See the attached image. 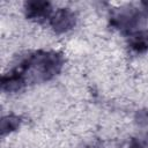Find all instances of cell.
<instances>
[{
    "label": "cell",
    "instance_id": "obj_1",
    "mask_svg": "<svg viewBox=\"0 0 148 148\" xmlns=\"http://www.w3.org/2000/svg\"><path fill=\"white\" fill-rule=\"evenodd\" d=\"M64 56L58 51L39 50L29 53L14 68L1 77L3 92L14 94L35 83L47 82L54 79L62 69Z\"/></svg>",
    "mask_w": 148,
    "mask_h": 148
},
{
    "label": "cell",
    "instance_id": "obj_2",
    "mask_svg": "<svg viewBox=\"0 0 148 148\" xmlns=\"http://www.w3.org/2000/svg\"><path fill=\"white\" fill-rule=\"evenodd\" d=\"M147 13L148 12L145 8L140 9L130 5L124 6L111 14L110 25L125 35L132 36L138 32V28H140L145 22Z\"/></svg>",
    "mask_w": 148,
    "mask_h": 148
},
{
    "label": "cell",
    "instance_id": "obj_3",
    "mask_svg": "<svg viewBox=\"0 0 148 148\" xmlns=\"http://www.w3.org/2000/svg\"><path fill=\"white\" fill-rule=\"evenodd\" d=\"M53 7L50 1L45 0H30L24 3L25 17L37 23L49 22L53 15Z\"/></svg>",
    "mask_w": 148,
    "mask_h": 148
},
{
    "label": "cell",
    "instance_id": "obj_4",
    "mask_svg": "<svg viewBox=\"0 0 148 148\" xmlns=\"http://www.w3.org/2000/svg\"><path fill=\"white\" fill-rule=\"evenodd\" d=\"M49 23L56 34L62 35L71 31L75 27L76 15L69 8H59L53 13Z\"/></svg>",
    "mask_w": 148,
    "mask_h": 148
},
{
    "label": "cell",
    "instance_id": "obj_5",
    "mask_svg": "<svg viewBox=\"0 0 148 148\" xmlns=\"http://www.w3.org/2000/svg\"><path fill=\"white\" fill-rule=\"evenodd\" d=\"M128 45L130 49L136 53L148 51V32H136L132 35Z\"/></svg>",
    "mask_w": 148,
    "mask_h": 148
},
{
    "label": "cell",
    "instance_id": "obj_6",
    "mask_svg": "<svg viewBox=\"0 0 148 148\" xmlns=\"http://www.w3.org/2000/svg\"><path fill=\"white\" fill-rule=\"evenodd\" d=\"M21 117L16 114H7L1 119V134L2 136L8 135L17 131L21 126Z\"/></svg>",
    "mask_w": 148,
    "mask_h": 148
},
{
    "label": "cell",
    "instance_id": "obj_7",
    "mask_svg": "<svg viewBox=\"0 0 148 148\" xmlns=\"http://www.w3.org/2000/svg\"><path fill=\"white\" fill-rule=\"evenodd\" d=\"M128 148H148V136H136L130 141Z\"/></svg>",
    "mask_w": 148,
    "mask_h": 148
},
{
    "label": "cell",
    "instance_id": "obj_8",
    "mask_svg": "<svg viewBox=\"0 0 148 148\" xmlns=\"http://www.w3.org/2000/svg\"><path fill=\"white\" fill-rule=\"evenodd\" d=\"M135 121L140 127H148V111H139L135 116Z\"/></svg>",
    "mask_w": 148,
    "mask_h": 148
}]
</instances>
